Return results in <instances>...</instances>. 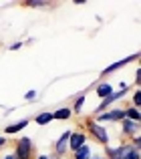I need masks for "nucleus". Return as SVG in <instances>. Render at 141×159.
I'll return each mask as SVG.
<instances>
[{
	"label": "nucleus",
	"instance_id": "2",
	"mask_svg": "<svg viewBox=\"0 0 141 159\" xmlns=\"http://www.w3.org/2000/svg\"><path fill=\"white\" fill-rule=\"evenodd\" d=\"M14 157L16 159H34L36 157V147L30 137H20L14 145Z\"/></svg>",
	"mask_w": 141,
	"mask_h": 159
},
{
	"label": "nucleus",
	"instance_id": "16",
	"mask_svg": "<svg viewBox=\"0 0 141 159\" xmlns=\"http://www.w3.org/2000/svg\"><path fill=\"white\" fill-rule=\"evenodd\" d=\"M125 119L135 121V123H141V113H139V109H135V107H127V109H125Z\"/></svg>",
	"mask_w": 141,
	"mask_h": 159
},
{
	"label": "nucleus",
	"instance_id": "3",
	"mask_svg": "<svg viewBox=\"0 0 141 159\" xmlns=\"http://www.w3.org/2000/svg\"><path fill=\"white\" fill-rule=\"evenodd\" d=\"M125 95H127V89H119V91H113V93H111L109 97H105V99H103V101H101V103L97 105V109L93 111V117H97L99 113H105L107 109H109L111 105H113V103L121 101V99L125 97Z\"/></svg>",
	"mask_w": 141,
	"mask_h": 159
},
{
	"label": "nucleus",
	"instance_id": "10",
	"mask_svg": "<svg viewBox=\"0 0 141 159\" xmlns=\"http://www.w3.org/2000/svg\"><path fill=\"white\" fill-rule=\"evenodd\" d=\"M113 91H115V89H113V85H111V83H99V85L95 87V95H97L101 101H103L105 97H109Z\"/></svg>",
	"mask_w": 141,
	"mask_h": 159
},
{
	"label": "nucleus",
	"instance_id": "14",
	"mask_svg": "<svg viewBox=\"0 0 141 159\" xmlns=\"http://www.w3.org/2000/svg\"><path fill=\"white\" fill-rule=\"evenodd\" d=\"M52 121V111H43L34 117V123L36 125H48Z\"/></svg>",
	"mask_w": 141,
	"mask_h": 159
},
{
	"label": "nucleus",
	"instance_id": "13",
	"mask_svg": "<svg viewBox=\"0 0 141 159\" xmlns=\"http://www.w3.org/2000/svg\"><path fill=\"white\" fill-rule=\"evenodd\" d=\"M85 99H87V95L85 93H81L77 99H75V103H73V107H70V111H73V115H81V111H83V105H85Z\"/></svg>",
	"mask_w": 141,
	"mask_h": 159
},
{
	"label": "nucleus",
	"instance_id": "5",
	"mask_svg": "<svg viewBox=\"0 0 141 159\" xmlns=\"http://www.w3.org/2000/svg\"><path fill=\"white\" fill-rule=\"evenodd\" d=\"M133 61H139V52H133L131 57H125V58H121V61L111 62L109 66H105V69L101 70V77H107V75H111V73H115V70L123 69V66H127L129 62H133Z\"/></svg>",
	"mask_w": 141,
	"mask_h": 159
},
{
	"label": "nucleus",
	"instance_id": "19",
	"mask_svg": "<svg viewBox=\"0 0 141 159\" xmlns=\"http://www.w3.org/2000/svg\"><path fill=\"white\" fill-rule=\"evenodd\" d=\"M125 159H141V153H139V149H131V151L129 153H127V155H125Z\"/></svg>",
	"mask_w": 141,
	"mask_h": 159
},
{
	"label": "nucleus",
	"instance_id": "18",
	"mask_svg": "<svg viewBox=\"0 0 141 159\" xmlns=\"http://www.w3.org/2000/svg\"><path fill=\"white\" fill-rule=\"evenodd\" d=\"M131 103H133V107H135V109H139V107H141V89H135Z\"/></svg>",
	"mask_w": 141,
	"mask_h": 159
},
{
	"label": "nucleus",
	"instance_id": "6",
	"mask_svg": "<svg viewBox=\"0 0 141 159\" xmlns=\"http://www.w3.org/2000/svg\"><path fill=\"white\" fill-rule=\"evenodd\" d=\"M131 149H133L131 143H121L119 147H109V145H105V155H107V159H125V155Z\"/></svg>",
	"mask_w": 141,
	"mask_h": 159
},
{
	"label": "nucleus",
	"instance_id": "24",
	"mask_svg": "<svg viewBox=\"0 0 141 159\" xmlns=\"http://www.w3.org/2000/svg\"><path fill=\"white\" fill-rule=\"evenodd\" d=\"M34 159H51V155H47V153H36Z\"/></svg>",
	"mask_w": 141,
	"mask_h": 159
},
{
	"label": "nucleus",
	"instance_id": "27",
	"mask_svg": "<svg viewBox=\"0 0 141 159\" xmlns=\"http://www.w3.org/2000/svg\"><path fill=\"white\" fill-rule=\"evenodd\" d=\"M91 159H107V157H91Z\"/></svg>",
	"mask_w": 141,
	"mask_h": 159
},
{
	"label": "nucleus",
	"instance_id": "28",
	"mask_svg": "<svg viewBox=\"0 0 141 159\" xmlns=\"http://www.w3.org/2000/svg\"><path fill=\"white\" fill-rule=\"evenodd\" d=\"M0 44H2V43H0Z\"/></svg>",
	"mask_w": 141,
	"mask_h": 159
},
{
	"label": "nucleus",
	"instance_id": "17",
	"mask_svg": "<svg viewBox=\"0 0 141 159\" xmlns=\"http://www.w3.org/2000/svg\"><path fill=\"white\" fill-rule=\"evenodd\" d=\"M22 6H28V8H47V6H51V2H44V0H26V2H22Z\"/></svg>",
	"mask_w": 141,
	"mask_h": 159
},
{
	"label": "nucleus",
	"instance_id": "22",
	"mask_svg": "<svg viewBox=\"0 0 141 159\" xmlns=\"http://www.w3.org/2000/svg\"><path fill=\"white\" fill-rule=\"evenodd\" d=\"M22 44H24V43H14V44H8V51H12V52H14V51H18V48L22 47Z\"/></svg>",
	"mask_w": 141,
	"mask_h": 159
},
{
	"label": "nucleus",
	"instance_id": "15",
	"mask_svg": "<svg viewBox=\"0 0 141 159\" xmlns=\"http://www.w3.org/2000/svg\"><path fill=\"white\" fill-rule=\"evenodd\" d=\"M73 159H91V147L89 145H83V147H79L77 151L73 153Z\"/></svg>",
	"mask_w": 141,
	"mask_h": 159
},
{
	"label": "nucleus",
	"instance_id": "9",
	"mask_svg": "<svg viewBox=\"0 0 141 159\" xmlns=\"http://www.w3.org/2000/svg\"><path fill=\"white\" fill-rule=\"evenodd\" d=\"M121 129H123V135H127L129 139H133L135 135H139L141 123H135V121H129V119H123L121 121Z\"/></svg>",
	"mask_w": 141,
	"mask_h": 159
},
{
	"label": "nucleus",
	"instance_id": "8",
	"mask_svg": "<svg viewBox=\"0 0 141 159\" xmlns=\"http://www.w3.org/2000/svg\"><path fill=\"white\" fill-rule=\"evenodd\" d=\"M69 137H70V131H65L59 139L55 141V157H65L69 151Z\"/></svg>",
	"mask_w": 141,
	"mask_h": 159
},
{
	"label": "nucleus",
	"instance_id": "20",
	"mask_svg": "<svg viewBox=\"0 0 141 159\" xmlns=\"http://www.w3.org/2000/svg\"><path fill=\"white\" fill-rule=\"evenodd\" d=\"M36 97H39L36 91H28V93H24V99H26V101H36Z\"/></svg>",
	"mask_w": 141,
	"mask_h": 159
},
{
	"label": "nucleus",
	"instance_id": "25",
	"mask_svg": "<svg viewBox=\"0 0 141 159\" xmlns=\"http://www.w3.org/2000/svg\"><path fill=\"white\" fill-rule=\"evenodd\" d=\"M2 147H6V137L0 135V149H2Z\"/></svg>",
	"mask_w": 141,
	"mask_h": 159
},
{
	"label": "nucleus",
	"instance_id": "12",
	"mask_svg": "<svg viewBox=\"0 0 141 159\" xmlns=\"http://www.w3.org/2000/svg\"><path fill=\"white\" fill-rule=\"evenodd\" d=\"M28 123H30V119H22V121H18V123L6 125V127H4V133H6V135H14V133H18V131H22V129H26Z\"/></svg>",
	"mask_w": 141,
	"mask_h": 159
},
{
	"label": "nucleus",
	"instance_id": "21",
	"mask_svg": "<svg viewBox=\"0 0 141 159\" xmlns=\"http://www.w3.org/2000/svg\"><path fill=\"white\" fill-rule=\"evenodd\" d=\"M131 145H133L135 149H139V145H141V137H139V135H135L133 139H131Z\"/></svg>",
	"mask_w": 141,
	"mask_h": 159
},
{
	"label": "nucleus",
	"instance_id": "4",
	"mask_svg": "<svg viewBox=\"0 0 141 159\" xmlns=\"http://www.w3.org/2000/svg\"><path fill=\"white\" fill-rule=\"evenodd\" d=\"M95 119L97 123H105V121H111V123H121L125 119V109H111V111H105V113H99L97 117H91Z\"/></svg>",
	"mask_w": 141,
	"mask_h": 159
},
{
	"label": "nucleus",
	"instance_id": "23",
	"mask_svg": "<svg viewBox=\"0 0 141 159\" xmlns=\"http://www.w3.org/2000/svg\"><path fill=\"white\" fill-rule=\"evenodd\" d=\"M135 83H137V89H139V83H141V70L137 69V73H135Z\"/></svg>",
	"mask_w": 141,
	"mask_h": 159
},
{
	"label": "nucleus",
	"instance_id": "1",
	"mask_svg": "<svg viewBox=\"0 0 141 159\" xmlns=\"http://www.w3.org/2000/svg\"><path fill=\"white\" fill-rule=\"evenodd\" d=\"M83 131L87 133V137H93L99 145L109 143V133H107V129L103 127V125H99L95 119H91V117H87V119L83 121Z\"/></svg>",
	"mask_w": 141,
	"mask_h": 159
},
{
	"label": "nucleus",
	"instance_id": "11",
	"mask_svg": "<svg viewBox=\"0 0 141 159\" xmlns=\"http://www.w3.org/2000/svg\"><path fill=\"white\" fill-rule=\"evenodd\" d=\"M70 117H73L70 107H61V109H55V111H52V121H69Z\"/></svg>",
	"mask_w": 141,
	"mask_h": 159
},
{
	"label": "nucleus",
	"instance_id": "7",
	"mask_svg": "<svg viewBox=\"0 0 141 159\" xmlns=\"http://www.w3.org/2000/svg\"><path fill=\"white\" fill-rule=\"evenodd\" d=\"M87 141H89V137H87V133L83 131V129H81V131H70V137H69V149L75 153L79 147H83Z\"/></svg>",
	"mask_w": 141,
	"mask_h": 159
},
{
	"label": "nucleus",
	"instance_id": "26",
	"mask_svg": "<svg viewBox=\"0 0 141 159\" xmlns=\"http://www.w3.org/2000/svg\"><path fill=\"white\" fill-rule=\"evenodd\" d=\"M4 159H16V157H14V153H8V155H4Z\"/></svg>",
	"mask_w": 141,
	"mask_h": 159
}]
</instances>
